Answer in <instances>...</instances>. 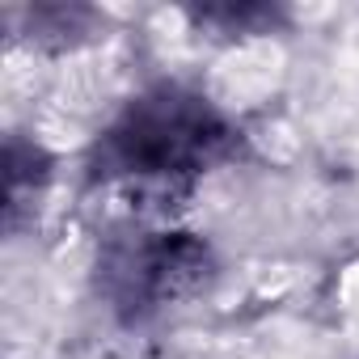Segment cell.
<instances>
[{
    "label": "cell",
    "mask_w": 359,
    "mask_h": 359,
    "mask_svg": "<svg viewBox=\"0 0 359 359\" xmlns=\"http://www.w3.org/2000/svg\"><path fill=\"white\" fill-rule=\"evenodd\" d=\"M212 271V254L191 233H123L97 258V292L127 321L187 296Z\"/></svg>",
    "instance_id": "cell-2"
},
{
    "label": "cell",
    "mask_w": 359,
    "mask_h": 359,
    "mask_svg": "<svg viewBox=\"0 0 359 359\" xmlns=\"http://www.w3.org/2000/svg\"><path fill=\"white\" fill-rule=\"evenodd\" d=\"M241 135L203 93L156 85L131 97L97 135L89 169L102 182H191L237 152Z\"/></svg>",
    "instance_id": "cell-1"
},
{
    "label": "cell",
    "mask_w": 359,
    "mask_h": 359,
    "mask_svg": "<svg viewBox=\"0 0 359 359\" xmlns=\"http://www.w3.org/2000/svg\"><path fill=\"white\" fill-rule=\"evenodd\" d=\"M199 26H220L224 34H258V30H266V26H275V13L271 9H262V5H241V9H233V5H220V9H195L191 13Z\"/></svg>",
    "instance_id": "cell-3"
}]
</instances>
